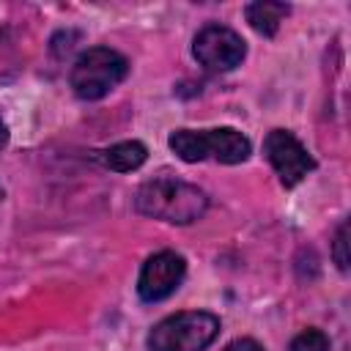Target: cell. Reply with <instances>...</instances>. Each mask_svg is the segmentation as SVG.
Masks as SVG:
<instances>
[{"instance_id":"1","label":"cell","mask_w":351,"mask_h":351,"mask_svg":"<svg viewBox=\"0 0 351 351\" xmlns=\"http://www.w3.org/2000/svg\"><path fill=\"white\" fill-rule=\"evenodd\" d=\"M134 206L145 217L186 225V222H195L206 214L208 197L203 189H197L189 181H181L173 176H156L137 189Z\"/></svg>"},{"instance_id":"2","label":"cell","mask_w":351,"mask_h":351,"mask_svg":"<svg viewBox=\"0 0 351 351\" xmlns=\"http://www.w3.org/2000/svg\"><path fill=\"white\" fill-rule=\"evenodd\" d=\"M173 154L184 162L214 159L222 165H239L250 156V140L230 126L222 129H176L167 140Z\"/></svg>"},{"instance_id":"3","label":"cell","mask_w":351,"mask_h":351,"mask_svg":"<svg viewBox=\"0 0 351 351\" xmlns=\"http://www.w3.org/2000/svg\"><path fill=\"white\" fill-rule=\"evenodd\" d=\"M219 335V318L203 310H186L162 318L151 335V351H206Z\"/></svg>"},{"instance_id":"4","label":"cell","mask_w":351,"mask_h":351,"mask_svg":"<svg viewBox=\"0 0 351 351\" xmlns=\"http://www.w3.org/2000/svg\"><path fill=\"white\" fill-rule=\"evenodd\" d=\"M126 71H129V63L121 52L110 47H90L74 60L69 85L80 99L96 101L107 96L126 77Z\"/></svg>"},{"instance_id":"5","label":"cell","mask_w":351,"mask_h":351,"mask_svg":"<svg viewBox=\"0 0 351 351\" xmlns=\"http://www.w3.org/2000/svg\"><path fill=\"white\" fill-rule=\"evenodd\" d=\"M192 52H195L197 63L206 66L208 71H230L244 60L247 47L236 30H230L225 25H206L195 36Z\"/></svg>"},{"instance_id":"6","label":"cell","mask_w":351,"mask_h":351,"mask_svg":"<svg viewBox=\"0 0 351 351\" xmlns=\"http://www.w3.org/2000/svg\"><path fill=\"white\" fill-rule=\"evenodd\" d=\"M263 151H266V159L269 165L277 170L280 181L285 186H296L313 167V156L307 154V148L285 129H271L263 140Z\"/></svg>"},{"instance_id":"7","label":"cell","mask_w":351,"mask_h":351,"mask_svg":"<svg viewBox=\"0 0 351 351\" xmlns=\"http://www.w3.org/2000/svg\"><path fill=\"white\" fill-rule=\"evenodd\" d=\"M184 274H186L184 258L178 252L162 250L143 263L140 280H137V293L143 302H162L181 285Z\"/></svg>"},{"instance_id":"8","label":"cell","mask_w":351,"mask_h":351,"mask_svg":"<svg viewBox=\"0 0 351 351\" xmlns=\"http://www.w3.org/2000/svg\"><path fill=\"white\" fill-rule=\"evenodd\" d=\"M99 156H101V162H104L110 170L132 173V170H137V167L145 162L148 148H145L143 143H137V140H123V143H115V145L104 148Z\"/></svg>"},{"instance_id":"9","label":"cell","mask_w":351,"mask_h":351,"mask_svg":"<svg viewBox=\"0 0 351 351\" xmlns=\"http://www.w3.org/2000/svg\"><path fill=\"white\" fill-rule=\"evenodd\" d=\"M291 5L285 3H274V0H258V3H250L244 8L247 14V22L261 33V36H274L280 22L288 16Z\"/></svg>"},{"instance_id":"10","label":"cell","mask_w":351,"mask_h":351,"mask_svg":"<svg viewBox=\"0 0 351 351\" xmlns=\"http://www.w3.org/2000/svg\"><path fill=\"white\" fill-rule=\"evenodd\" d=\"M288 351H332V346L321 329H304L291 340Z\"/></svg>"},{"instance_id":"11","label":"cell","mask_w":351,"mask_h":351,"mask_svg":"<svg viewBox=\"0 0 351 351\" xmlns=\"http://www.w3.org/2000/svg\"><path fill=\"white\" fill-rule=\"evenodd\" d=\"M346 247H348V222H340V228H337V233H335L332 255H335V263H337L343 271L348 269V252H346Z\"/></svg>"},{"instance_id":"12","label":"cell","mask_w":351,"mask_h":351,"mask_svg":"<svg viewBox=\"0 0 351 351\" xmlns=\"http://www.w3.org/2000/svg\"><path fill=\"white\" fill-rule=\"evenodd\" d=\"M225 351H263V346L258 340H252V337H239V340L228 343Z\"/></svg>"},{"instance_id":"13","label":"cell","mask_w":351,"mask_h":351,"mask_svg":"<svg viewBox=\"0 0 351 351\" xmlns=\"http://www.w3.org/2000/svg\"><path fill=\"white\" fill-rule=\"evenodd\" d=\"M8 143V129H5V123H3V118H0V148Z\"/></svg>"}]
</instances>
